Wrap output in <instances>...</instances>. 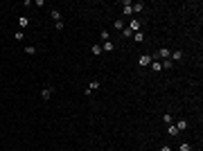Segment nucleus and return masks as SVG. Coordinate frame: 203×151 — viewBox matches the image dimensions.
I'll use <instances>...</instances> for the list:
<instances>
[{"label": "nucleus", "instance_id": "423d86ee", "mask_svg": "<svg viewBox=\"0 0 203 151\" xmlns=\"http://www.w3.org/2000/svg\"><path fill=\"white\" fill-rule=\"evenodd\" d=\"M52 92H54V88H52V86H45V88H43V92H41V99H43V102H48L50 97H52Z\"/></svg>", "mask_w": 203, "mask_h": 151}, {"label": "nucleus", "instance_id": "4be33fe9", "mask_svg": "<svg viewBox=\"0 0 203 151\" xmlns=\"http://www.w3.org/2000/svg\"><path fill=\"white\" fill-rule=\"evenodd\" d=\"M14 38H16V41H18V43H20V41H23V38H25V34H23V32L18 30V32H16V34H14Z\"/></svg>", "mask_w": 203, "mask_h": 151}, {"label": "nucleus", "instance_id": "1a4fd4ad", "mask_svg": "<svg viewBox=\"0 0 203 151\" xmlns=\"http://www.w3.org/2000/svg\"><path fill=\"white\" fill-rule=\"evenodd\" d=\"M115 50V43H111V41H104L102 43V52H113Z\"/></svg>", "mask_w": 203, "mask_h": 151}, {"label": "nucleus", "instance_id": "4468645a", "mask_svg": "<svg viewBox=\"0 0 203 151\" xmlns=\"http://www.w3.org/2000/svg\"><path fill=\"white\" fill-rule=\"evenodd\" d=\"M162 122H165V124H174V115L172 113H165V115H162Z\"/></svg>", "mask_w": 203, "mask_h": 151}, {"label": "nucleus", "instance_id": "412c9836", "mask_svg": "<svg viewBox=\"0 0 203 151\" xmlns=\"http://www.w3.org/2000/svg\"><path fill=\"white\" fill-rule=\"evenodd\" d=\"M122 36H124V38H131V36H133V32L129 30V27H124V30H122Z\"/></svg>", "mask_w": 203, "mask_h": 151}, {"label": "nucleus", "instance_id": "7ed1b4c3", "mask_svg": "<svg viewBox=\"0 0 203 151\" xmlns=\"http://www.w3.org/2000/svg\"><path fill=\"white\" fill-rule=\"evenodd\" d=\"M138 66L140 68H149L151 66V54H142L140 59H138Z\"/></svg>", "mask_w": 203, "mask_h": 151}, {"label": "nucleus", "instance_id": "f257e3e1", "mask_svg": "<svg viewBox=\"0 0 203 151\" xmlns=\"http://www.w3.org/2000/svg\"><path fill=\"white\" fill-rule=\"evenodd\" d=\"M126 27H129V30H131L133 34H136V32H140V27H142V23H140V18H138V16H133V18L129 20V25H126Z\"/></svg>", "mask_w": 203, "mask_h": 151}, {"label": "nucleus", "instance_id": "2eb2a0df", "mask_svg": "<svg viewBox=\"0 0 203 151\" xmlns=\"http://www.w3.org/2000/svg\"><path fill=\"white\" fill-rule=\"evenodd\" d=\"M131 38L136 41V43H142V41H144V34H142V32H136V34H133Z\"/></svg>", "mask_w": 203, "mask_h": 151}, {"label": "nucleus", "instance_id": "6ab92c4d", "mask_svg": "<svg viewBox=\"0 0 203 151\" xmlns=\"http://www.w3.org/2000/svg\"><path fill=\"white\" fill-rule=\"evenodd\" d=\"M160 66L165 68V70H169V68L174 66V61H169V59H165V61H160Z\"/></svg>", "mask_w": 203, "mask_h": 151}, {"label": "nucleus", "instance_id": "b1692460", "mask_svg": "<svg viewBox=\"0 0 203 151\" xmlns=\"http://www.w3.org/2000/svg\"><path fill=\"white\" fill-rule=\"evenodd\" d=\"M160 151H172V147H169V144H162V147H160Z\"/></svg>", "mask_w": 203, "mask_h": 151}, {"label": "nucleus", "instance_id": "39448f33", "mask_svg": "<svg viewBox=\"0 0 203 151\" xmlns=\"http://www.w3.org/2000/svg\"><path fill=\"white\" fill-rule=\"evenodd\" d=\"M169 54H172V50H169V48H160L158 52H156V56H158V59H162V61L169 59Z\"/></svg>", "mask_w": 203, "mask_h": 151}, {"label": "nucleus", "instance_id": "dca6fc26", "mask_svg": "<svg viewBox=\"0 0 203 151\" xmlns=\"http://www.w3.org/2000/svg\"><path fill=\"white\" fill-rule=\"evenodd\" d=\"M149 68H151V70H154V72H160V70H162V66H160V61H151V66H149Z\"/></svg>", "mask_w": 203, "mask_h": 151}, {"label": "nucleus", "instance_id": "f03ea898", "mask_svg": "<svg viewBox=\"0 0 203 151\" xmlns=\"http://www.w3.org/2000/svg\"><path fill=\"white\" fill-rule=\"evenodd\" d=\"M122 14L124 16H133V2L131 0H124V2H122Z\"/></svg>", "mask_w": 203, "mask_h": 151}, {"label": "nucleus", "instance_id": "ddd939ff", "mask_svg": "<svg viewBox=\"0 0 203 151\" xmlns=\"http://www.w3.org/2000/svg\"><path fill=\"white\" fill-rule=\"evenodd\" d=\"M113 27H115L118 32H122V30H124V20H122V18H118V20L113 23Z\"/></svg>", "mask_w": 203, "mask_h": 151}, {"label": "nucleus", "instance_id": "f3484780", "mask_svg": "<svg viewBox=\"0 0 203 151\" xmlns=\"http://www.w3.org/2000/svg\"><path fill=\"white\" fill-rule=\"evenodd\" d=\"M52 20H54V23L61 20V11H59V9H52Z\"/></svg>", "mask_w": 203, "mask_h": 151}, {"label": "nucleus", "instance_id": "5701e85b", "mask_svg": "<svg viewBox=\"0 0 203 151\" xmlns=\"http://www.w3.org/2000/svg\"><path fill=\"white\" fill-rule=\"evenodd\" d=\"M25 52H27V54H36V48H34V45H27Z\"/></svg>", "mask_w": 203, "mask_h": 151}, {"label": "nucleus", "instance_id": "a211bd4d", "mask_svg": "<svg viewBox=\"0 0 203 151\" xmlns=\"http://www.w3.org/2000/svg\"><path fill=\"white\" fill-rule=\"evenodd\" d=\"M90 52H92L95 56H100V54H102V45H97V43H95V45L90 48Z\"/></svg>", "mask_w": 203, "mask_h": 151}, {"label": "nucleus", "instance_id": "9d476101", "mask_svg": "<svg viewBox=\"0 0 203 151\" xmlns=\"http://www.w3.org/2000/svg\"><path fill=\"white\" fill-rule=\"evenodd\" d=\"M142 11H144V2H133V14H138V16H140Z\"/></svg>", "mask_w": 203, "mask_h": 151}, {"label": "nucleus", "instance_id": "6e6552de", "mask_svg": "<svg viewBox=\"0 0 203 151\" xmlns=\"http://www.w3.org/2000/svg\"><path fill=\"white\" fill-rule=\"evenodd\" d=\"M181 59H183V52H181V50H172L169 61H181Z\"/></svg>", "mask_w": 203, "mask_h": 151}, {"label": "nucleus", "instance_id": "20e7f679", "mask_svg": "<svg viewBox=\"0 0 203 151\" xmlns=\"http://www.w3.org/2000/svg\"><path fill=\"white\" fill-rule=\"evenodd\" d=\"M174 124H176V129H178V133H181V131H187V129H190V122L185 120V117H181V120H176V122H174Z\"/></svg>", "mask_w": 203, "mask_h": 151}, {"label": "nucleus", "instance_id": "0eeeda50", "mask_svg": "<svg viewBox=\"0 0 203 151\" xmlns=\"http://www.w3.org/2000/svg\"><path fill=\"white\" fill-rule=\"evenodd\" d=\"M100 86H102V84H100V81H97V79H95V81H90V86H88V88H86V95H90V92L100 90Z\"/></svg>", "mask_w": 203, "mask_h": 151}, {"label": "nucleus", "instance_id": "9b49d317", "mask_svg": "<svg viewBox=\"0 0 203 151\" xmlns=\"http://www.w3.org/2000/svg\"><path fill=\"white\" fill-rule=\"evenodd\" d=\"M167 135H172V138H176V135H178L176 124H167Z\"/></svg>", "mask_w": 203, "mask_h": 151}, {"label": "nucleus", "instance_id": "aec40b11", "mask_svg": "<svg viewBox=\"0 0 203 151\" xmlns=\"http://www.w3.org/2000/svg\"><path fill=\"white\" fill-rule=\"evenodd\" d=\"M178 151H192V144H190V142H183L181 147H178Z\"/></svg>", "mask_w": 203, "mask_h": 151}, {"label": "nucleus", "instance_id": "f8f14e48", "mask_svg": "<svg viewBox=\"0 0 203 151\" xmlns=\"http://www.w3.org/2000/svg\"><path fill=\"white\" fill-rule=\"evenodd\" d=\"M30 25V18H27V16H20L18 18V30H23V27H27Z\"/></svg>", "mask_w": 203, "mask_h": 151}]
</instances>
